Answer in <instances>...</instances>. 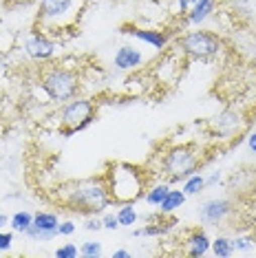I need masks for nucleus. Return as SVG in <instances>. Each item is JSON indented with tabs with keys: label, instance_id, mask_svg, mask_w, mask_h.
Masks as SVG:
<instances>
[{
	"label": "nucleus",
	"instance_id": "c756f323",
	"mask_svg": "<svg viewBox=\"0 0 256 258\" xmlns=\"http://www.w3.org/2000/svg\"><path fill=\"white\" fill-rule=\"evenodd\" d=\"M221 181V170H217V172H212L210 177H206V187H210V185H217Z\"/></svg>",
	"mask_w": 256,
	"mask_h": 258
},
{
	"label": "nucleus",
	"instance_id": "423d86ee",
	"mask_svg": "<svg viewBox=\"0 0 256 258\" xmlns=\"http://www.w3.org/2000/svg\"><path fill=\"white\" fill-rule=\"evenodd\" d=\"M95 108L97 104L89 97H73L60 110V121H57V133L62 137H71V135L89 128L95 121Z\"/></svg>",
	"mask_w": 256,
	"mask_h": 258
},
{
	"label": "nucleus",
	"instance_id": "9b49d317",
	"mask_svg": "<svg viewBox=\"0 0 256 258\" xmlns=\"http://www.w3.org/2000/svg\"><path fill=\"white\" fill-rule=\"evenodd\" d=\"M57 225H60L57 214H53V212H36L33 214L31 227L25 232V236L31 238V240L46 243V240H53L57 236Z\"/></svg>",
	"mask_w": 256,
	"mask_h": 258
},
{
	"label": "nucleus",
	"instance_id": "4468645a",
	"mask_svg": "<svg viewBox=\"0 0 256 258\" xmlns=\"http://www.w3.org/2000/svg\"><path fill=\"white\" fill-rule=\"evenodd\" d=\"M210 247H212V240L203 230H192L183 240V254L192 258L208 256L210 254Z\"/></svg>",
	"mask_w": 256,
	"mask_h": 258
},
{
	"label": "nucleus",
	"instance_id": "6ab92c4d",
	"mask_svg": "<svg viewBox=\"0 0 256 258\" xmlns=\"http://www.w3.org/2000/svg\"><path fill=\"white\" fill-rule=\"evenodd\" d=\"M31 223H33V214L27 212V210H20V212H16L14 216H9L11 230H14V232H20V234H25L29 227H31Z\"/></svg>",
	"mask_w": 256,
	"mask_h": 258
},
{
	"label": "nucleus",
	"instance_id": "f257e3e1",
	"mask_svg": "<svg viewBox=\"0 0 256 258\" xmlns=\"http://www.w3.org/2000/svg\"><path fill=\"white\" fill-rule=\"evenodd\" d=\"M55 201L64 205L67 210L84 216L91 214H102L106 212V208L113 205L108 195L106 181L104 174L93 179H80V181H67V183L55 187Z\"/></svg>",
	"mask_w": 256,
	"mask_h": 258
},
{
	"label": "nucleus",
	"instance_id": "1a4fd4ad",
	"mask_svg": "<svg viewBox=\"0 0 256 258\" xmlns=\"http://www.w3.org/2000/svg\"><path fill=\"white\" fill-rule=\"evenodd\" d=\"M55 51H57V40L38 31V29L33 33H29L25 40V53L36 62H49L55 55Z\"/></svg>",
	"mask_w": 256,
	"mask_h": 258
},
{
	"label": "nucleus",
	"instance_id": "f3484780",
	"mask_svg": "<svg viewBox=\"0 0 256 258\" xmlns=\"http://www.w3.org/2000/svg\"><path fill=\"white\" fill-rule=\"evenodd\" d=\"M185 199H188V197H185L183 190H170V192H168V195L164 197V201L159 203V212L170 216L172 212H177L179 208H183Z\"/></svg>",
	"mask_w": 256,
	"mask_h": 258
},
{
	"label": "nucleus",
	"instance_id": "6e6552de",
	"mask_svg": "<svg viewBox=\"0 0 256 258\" xmlns=\"http://www.w3.org/2000/svg\"><path fill=\"white\" fill-rule=\"evenodd\" d=\"M199 221L201 225L206 227H217V225H223L225 221L234 214V203L225 197H217V199H208L199 205Z\"/></svg>",
	"mask_w": 256,
	"mask_h": 258
},
{
	"label": "nucleus",
	"instance_id": "2f4dec72",
	"mask_svg": "<svg viewBox=\"0 0 256 258\" xmlns=\"http://www.w3.org/2000/svg\"><path fill=\"white\" fill-rule=\"evenodd\" d=\"M133 254L128 249H117V251H113V258H131Z\"/></svg>",
	"mask_w": 256,
	"mask_h": 258
},
{
	"label": "nucleus",
	"instance_id": "20e7f679",
	"mask_svg": "<svg viewBox=\"0 0 256 258\" xmlns=\"http://www.w3.org/2000/svg\"><path fill=\"white\" fill-rule=\"evenodd\" d=\"M206 152L197 144H181L172 146L166 155H161V172L168 177V183H181L190 174L199 172L206 163Z\"/></svg>",
	"mask_w": 256,
	"mask_h": 258
},
{
	"label": "nucleus",
	"instance_id": "473e14b6",
	"mask_svg": "<svg viewBox=\"0 0 256 258\" xmlns=\"http://www.w3.org/2000/svg\"><path fill=\"white\" fill-rule=\"evenodd\" d=\"M9 225V216L7 214H0V230H3V227H7Z\"/></svg>",
	"mask_w": 256,
	"mask_h": 258
},
{
	"label": "nucleus",
	"instance_id": "f03ea898",
	"mask_svg": "<svg viewBox=\"0 0 256 258\" xmlns=\"http://www.w3.org/2000/svg\"><path fill=\"white\" fill-rule=\"evenodd\" d=\"M89 0H40L38 3V31L55 38L64 31L78 33L80 20H82Z\"/></svg>",
	"mask_w": 256,
	"mask_h": 258
},
{
	"label": "nucleus",
	"instance_id": "bb28decb",
	"mask_svg": "<svg viewBox=\"0 0 256 258\" xmlns=\"http://www.w3.org/2000/svg\"><path fill=\"white\" fill-rule=\"evenodd\" d=\"M84 230H89V232H100V230H102V219H97L95 214L86 216V221H84Z\"/></svg>",
	"mask_w": 256,
	"mask_h": 258
},
{
	"label": "nucleus",
	"instance_id": "72a5a7b5",
	"mask_svg": "<svg viewBox=\"0 0 256 258\" xmlns=\"http://www.w3.org/2000/svg\"><path fill=\"white\" fill-rule=\"evenodd\" d=\"M5 67H7V60H5V57H3V55H0V71H3V69H5Z\"/></svg>",
	"mask_w": 256,
	"mask_h": 258
},
{
	"label": "nucleus",
	"instance_id": "a211bd4d",
	"mask_svg": "<svg viewBox=\"0 0 256 258\" xmlns=\"http://www.w3.org/2000/svg\"><path fill=\"white\" fill-rule=\"evenodd\" d=\"M210 254L217 256V258H230L232 254H234V245H232V238H230V236H217V238L212 240Z\"/></svg>",
	"mask_w": 256,
	"mask_h": 258
},
{
	"label": "nucleus",
	"instance_id": "dca6fc26",
	"mask_svg": "<svg viewBox=\"0 0 256 258\" xmlns=\"http://www.w3.org/2000/svg\"><path fill=\"white\" fill-rule=\"evenodd\" d=\"M214 9H217V0H197L195 5L190 7V11L185 14V20H188V25H201V22H206L210 16L214 14Z\"/></svg>",
	"mask_w": 256,
	"mask_h": 258
},
{
	"label": "nucleus",
	"instance_id": "ddd939ff",
	"mask_svg": "<svg viewBox=\"0 0 256 258\" xmlns=\"http://www.w3.org/2000/svg\"><path fill=\"white\" fill-rule=\"evenodd\" d=\"M144 60H146V57H144L142 51L135 49V46H131V44L119 46L113 55V64L117 71H137V69L144 64Z\"/></svg>",
	"mask_w": 256,
	"mask_h": 258
},
{
	"label": "nucleus",
	"instance_id": "a878e982",
	"mask_svg": "<svg viewBox=\"0 0 256 258\" xmlns=\"http://www.w3.org/2000/svg\"><path fill=\"white\" fill-rule=\"evenodd\" d=\"M102 227H104V230H110V232L119 230L117 214H104V216H102Z\"/></svg>",
	"mask_w": 256,
	"mask_h": 258
},
{
	"label": "nucleus",
	"instance_id": "7c9ffc66",
	"mask_svg": "<svg viewBox=\"0 0 256 258\" xmlns=\"http://www.w3.org/2000/svg\"><path fill=\"white\" fill-rule=\"evenodd\" d=\"M247 148L256 155V131H252V133L247 135Z\"/></svg>",
	"mask_w": 256,
	"mask_h": 258
},
{
	"label": "nucleus",
	"instance_id": "aec40b11",
	"mask_svg": "<svg viewBox=\"0 0 256 258\" xmlns=\"http://www.w3.org/2000/svg\"><path fill=\"white\" fill-rule=\"evenodd\" d=\"M117 221H119V227H133V225H135V223L139 221V214H137V210L133 208V203L119 205V210H117Z\"/></svg>",
	"mask_w": 256,
	"mask_h": 258
},
{
	"label": "nucleus",
	"instance_id": "b1692460",
	"mask_svg": "<svg viewBox=\"0 0 256 258\" xmlns=\"http://www.w3.org/2000/svg\"><path fill=\"white\" fill-rule=\"evenodd\" d=\"M102 254H104V247L100 240H84L80 245V256H84V258H100Z\"/></svg>",
	"mask_w": 256,
	"mask_h": 258
},
{
	"label": "nucleus",
	"instance_id": "c85d7f7f",
	"mask_svg": "<svg viewBox=\"0 0 256 258\" xmlns=\"http://www.w3.org/2000/svg\"><path fill=\"white\" fill-rule=\"evenodd\" d=\"M14 245V234L11 232H0V251H7Z\"/></svg>",
	"mask_w": 256,
	"mask_h": 258
},
{
	"label": "nucleus",
	"instance_id": "412c9836",
	"mask_svg": "<svg viewBox=\"0 0 256 258\" xmlns=\"http://www.w3.org/2000/svg\"><path fill=\"white\" fill-rule=\"evenodd\" d=\"M170 192V183H157L153 185L150 190H146V203L148 205H153V208H159V203L164 201V197Z\"/></svg>",
	"mask_w": 256,
	"mask_h": 258
},
{
	"label": "nucleus",
	"instance_id": "cd10ccee",
	"mask_svg": "<svg viewBox=\"0 0 256 258\" xmlns=\"http://www.w3.org/2000/svg\"><path fill=\"white\" fill-rule=\"evenodd\" d=\"M57 234H60V236H73L75 234V223L73 221H62L60 225H57Z\"/></svg>",
	"mask_w": 256,
	"mask_h": 258
},
{
	"label": "nucleus",
	"instance_id": "5701e85b",
	"mask_svg": "<svg viewBox=\"0 0 256 258\" xmlns=\"http://www.w3.org/2000/svg\"><path fill=\"white\" fill-rule=\"evenodd\" d=\"M232 245H234V251H241V254H256L254 236H234L232 238Z\"/></svg>",
	"mask_w": 256,
	"mask_h": 258
},
{
	"label": "nucleus",
	"instance_id": "2eb2a0df",
	"mask_svg": "<svg viewBox=\"0 0 256 258\" xmlns=\"http://www.w3.org/2000/svg\"><path fill=\"white\" fill-rule=\"evenodd\" d=\"M174 225H177V221L168 219V214H164L159 221L144 223V227H139V230H133V236H135V238H142V236H164V234L170 232Z\"/></svg>",
	"mask_w": 256,
	"mask_h": 258
},
{
	"label": "nucleus",
	"instance_id": "4be33fe9",
	"mask_svg": "<svg viewBox=\"0 0 256 258\" xmlns=\"http://www.w3.org/2000/svg\"><path fill=\"white\" fill-rule=\"evenodd\" d=\"M206 190V177L199 172H195V174H190L188 179L183 181V192H185V197H192V195H199V192Z\"/></svg>",
	"mask_w": 256,
	"mask_h": 258
},
{
	"label": "nucleus",
	"instance_id": "9d476101",
	"mask_svg": "<svg viewBox=\"0 0 256 258\" xmlns=\"http://www.w3.org/2000/svg\"><path fill=\"white\" fill-rule=\"evenodd\" d=\"M210 126H212V133L221 139H234L238 133L245 128V119L243 115L238 113L236 108H225L223 113H219L217 117L210 119Z\"/></svg>",
	"mask_w": 256,
	"mask_h": 258
},
{
	"label": "nucleus",
	"instance_id": "7ed1b4c3",
	"mask_svg": "<svg viewBox=\"0 0 256 258\" xmlns=\"http://www.w3.org/2000/svg\"><path fill=\"white\" fill-rule=\"evenodd\" d=\"M104 181H106L108 195L113 205H124V203H135L137 199L146 195L148 185V174L142 166L126 161H113L106 168Z\"/></svg>",
	"mask_w": 256,
	"mask_h": 258
},
{
	"label": "nucleus",
	"instance_id": "0eeeda50",
	"mask_svg": "<svg viewBox=\"0 0 256 258\" xmlns=\"http://www.w3.org/2000/svg\"><path fill=\"white\" fill-rule=\"evenodd\" d=\"M177 49L192 60H212L223 51V40L212 31H188L177 40Z\"/></svg>",
	"mask_w": 256,
	"mask_h": 258
},
{
	"label": "nucleus",
	"instance_id": "f8f14e48",
	"mask_svg": "<svg viewBox=\"0 0 256 258\" xmlns=\"http://www.w3.org/2000/svg\"><path fill=\"white\" fill-rule=\"evenodd\" d=\"M121 33H128V36L137 38L139 42L150 44L155 51H164L170 44V33L161 31V29H144L135 25H126V27H121Z\"/></svg>",
	"mask_w": 256,
	"mask_h": 258
},
{
	"label": "nucleus",
	"instance_id": "39448f33",
	"mask_svg": "<svg viewBox=\"0 0 256 258\" xmlns=\"http://www.w3.org/2000/svg\"><path fill=\"white\" fill-rule=\"evenodd\" d=\"M80 84L82 80H80L78 71L62 67V64H46L40 71V89L44 91L49 102L67 104L69 99L78 97Z\"/></svg>",
	"mask_w": 256,
	"mask_h": 258
},
{
	"label": "nucleus",
	"instance_id": "393cba45",
	"mask_svg": "<svg viewBox=\"0 0 256 258\" xmlns=\"http://www.w3.org/2000/svg\"><path fill=\"white\" fill-rule=\"evenodd\" d=\"M55 258H78L80 256V247L75 243H64L53 251Z\"/></svg>",
	"mask_w": 256,
	"mask_h": 258
}]
</instances>
